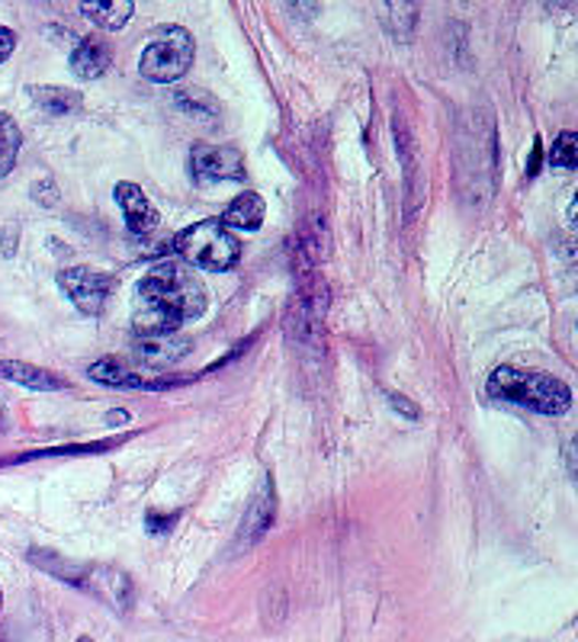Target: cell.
<instances>
[{
	"label": "cell",
	"mask_w": 578,
	"mask_h": 642,
	"mask_svg": "<svg viewBox=\"0 0 578 642\" xmlns=\"http://www.w3.org/2000/svg\"><path fill=\"white\" fill-rule=\"evenodd\" d=\"M206 290L199 276L177 261L154 264L135 286L132 322L139 335H174L187 322L203 318Z\"/></svg>",
	"instance_id": "cell-1"
},
{
	"label": "cell",
	"mask_w": 578,
	"mask_h": 642,
	"mask_svg": "<svg viewBox=\"0 0 578 642\" xmlns=\"http://www.w3.org/2000/svg\"><path fill=\"white\" fill-rule=\"evenodd\" d=\"M486 392L499 402L531 409L537 415L559 417L572 409V389L559 377H549L543 370L499 367V370H492V377L486 382Z\"/></svg>",
	"instance_id": "cell-2"
},
{
	"label": "cell",
	"mask_w": 578,
	"mask_h": 642,
	"mask_svg": "<svg viewBox=\"0 0 578 642\" xmlns=\"http://www.w3.org/2000/svg\"><path fill=\"white\" fill-rule=\"evenodd\" d=\"M177 251L190 266L199 270H235L241 261V241L235 231L226 228L219 219H203L196 226L184 228L177 235Z\"/></svg>",
	"instance_id": "cell-3"
},
{
	"label": "cell",
	"mask_w": 578,
	"mask_h": 642,
	"mask_svg": "<svg viewBox=\"0 0 578 642\" xmlns=\"http://www.w3.org/2000/svg\"><path fill=\"white\" fill-rule=\"evenodd\" d=\"M196 58V42L184 26H167L145 45L139 58V72L152 84H174L190 72Z\"/></svg>",
	"instance_id": "cell-4"
},
{
	"label": "cell",
	"mask_w": 578,
	"mask_h": 642,
	"mask_svg": "<svg viewBox=\"0 0 578 642\" xmlns=\"http://www.w3.org/2000/svg\"><path fill=\"white\" fill-rule=\"evenodd\" d=\"M58 286L62 293L75 303L80 315H103L107 303H110V293L116 286V276L103 273V270H94V266H68L58 273Z\"/></svg>",
	"instance_id": "cell-5"
},
{
	"label": "cell",
	"mask_w": 578,
	"mask_h": 642,
	"mask_svg": "<svg viewBox=\"0 0 578 642\" xmlns=\"http://www.w3.org/2000/svg\"><path fill=\"white\" fill-rule=\"evenodd\" d=\"M190 167L203 184L238 181L244 177V154L231 145H196L190 152Z\"/></svg>",
	"instance_id": "cell-6"
},
{
	"label": "cell",
	"mask_w": 578,
	"mask_h": 642,
	"mask_svg": "<svg viewBox=\"0 0 578 642\" xmlns=\"http://www.w3.org/2000/svg\"><path fill=\"white\" fill-rule=\"evenodd\" d=\"M80 585H84L90 595H97L100 601H107L113 610H122V613L132 607V598H135L132 578H129L122 568L113 566H87Z\"/></svg>",
	"instance_id": "cell-7"
},
{
	"label": "cell",
	"mask_w": 578,
	"mask_h": 642,
	"mask_svg": "<svg viewBox=\"0 0 578 642\" xmlns=\"http://www.w3.org/2000/svg\"><path fill=\"white\" fill-rule=\"evenodd\" d=\"M113 196H116V203H119V209H122L126 228H129L132 235H149V231L157 228L161 216H157L154 203L149 199V193L139 187V184L122 181V184H116Z\"/></svg>",
	"instance_id": "cell-8"
},
{
	"label": "cell",
	"mask_w": 578,
	"mask_h": 642,
	"mask_svg": "<svg viewBox=\"0 0 578 642\" xmlns=\"http://www.w3.org/2000/svg\"><path fill=\"white\" fill-rule=\"evenodd\" d=\"M273 514H276V489H273V479L268 476L258 486L251 504H248V511H244V518H241V536H238V543H244V546L258 543L270 530V524H273Z\"/></svg>",
	"instance_id": "cell-9"
},
{
	"label": "cell",
	"mask_w": 578,
	"mask_h": 642,
	"mask_svg": "<svg viewBox=\"0 0 578 642\" xmlns=\"http://www.w3.org/2000/svg\"><path fill=\"white\" fill-rule=\"evenodd\" d=\"M187 350H190V340L177 338V331L174 335H142L139 340V360L152 370H164L177 363L181 357H187Z\"/></svg>",
	"instance_id": "cell-10"
},
{
	"label": "cell",
	"mask_w": 578,
	"mask_h": 642,
	"mask_svg": "<svg viewBox=\"0 0 578 642\" xmlns=\"http://www.w3.org/2000/svg\"><path fill=\"white\" fill-rule=\"evenodd\" d=\"M90 379L103 382V385H116V389H167L174 385L171 379H149L142 373H132L129 367H122L113 357H103L90 367Z\"/></svg>",
	"instance_id": "cell-11"
},
{
	"label": "cell",
	"mask_w": 578,
	"mask_h": 642,
	"mask_svg": "<svg viewBox=\"0 0 578 642\" xmlns=\"http://www.w3.org/2000/svg\"><path fill=\"white\" fill-rule=\"evenodd\" d=\"M110 62H113V52H110V45L100 42V39H84L75 52H72V72H75V77H80V80H97V77H103L107 75V68H110Z\"/></svg>",
	"instance_id": "cell-12"
},
{
	"label": "cell",
	"mask_w": 578,
	"mask_h": 642,
	"mask_svg": "<svg viewBox=\"0 0 578 642\" xmlns=\"http://www.w3.org/2000/svg\"><path fill=\"white\" fill-rule=\"evenodd\" d=\"M0 377L10 379V382H20L26 389H36V392H58V389H68V379H62L52 370H42L33 363H23V360H3L0 363Z\"/></svg>",
	"instance_id": "cell-13"
},
{
	"label": "cell",
	"mask_w": 578,
	"mask_h": 642,
	"mask_svg": "<svg viewBox=\"0 0 578 642\" xmlns=\"http://www.w3.org/2000/svg\"><path fill=\"white\" fill-rule=\"evenodd\" d=\"M264 213H268V206L258 193H241L226 206L219 222L226 228H235V231H258L264 226Z\"/></svg>",
	"instance_id": "cell-14"
},
{
	"label": "cell",
	"mask_w": 578,
	"mask_h": 642,
	"mask_svg": "<svg viewBox=\"0 0 578 642\" xmlns=\"http://www.w3.org/2000/svg\"><path fill=\"white\" fill-rule=\"evenodd\" d=\"M80 13L90 23H97L100 30L116 33V30H122L132 20L135 3L132 0H80Z\"/></svg>",
	"instance_id": "cell-15"
},
{
	"label": "cell",
	"mask_w": 578,
	"mask_h": 642,
	"mask_svg": "<svg viewBox=\"0 0 578 642\" xmlns=\"http://www.w3.org/2000/svg\"><path fill=\"white\" fill-rule=\"evenodd\" d=\"M33 104L45 116H72L75 110H80V94L77 90H68V87H33Z\"/></svg>",
	"instance_id": "cell-16"
},
{
	"label": "cell",
	"mask_w": 578,
	"mask_h": 642,
	"mask_svg": "<svg viewBox=\"0 0 578 642\" xmlns=\"http://www.w3.org/2000/svg\"><path fill=\"white\" fill-rule=\"evenodd\" d=\"M23 149V132L13 122V116L0 113V181L17 167V157Z\"/></svg>",
	"instance_id": "cell-17"
},
{
	"label": "cell",
	"mask_w": 578,
	"mask_h": 642,
	"mask_svg": "<svg viewBox=\"0 0 578 642\" xmlns=\"http://www.w3.org/2000/svg\"><path fill=\"white\" fill-rule=\"evenodd\" d=\"M418 7L422 0H385V10H389V26L395 36H408L418 23Z\"/></svg>",
	"instance_id": "cell-18"
},
{
	"label": "cell",
	"mask_w": 578,
	"mask_h": 642,
	"mask_svg": "<svg viewBox=\"0 0 578 642\" xmlns=\"http://www.w3.org/2000/svg\"><path fill=\"white\" fill-rule=\"evenodd\" d=\"M177 107L187 116H196V119H216L219 116V104L206 90H196V87L177 90Z\"/></svg>",
	"instance_id": "cell-19"
},
{
	"label": "cell",
	"mask_w": 578,
	"mask_h": 642,
	"mask_svg": "<svg viewBox=\"0 0 578 642\" xmlns=\"http://www.w3.org/2000/svg\"><path fill=\"white\" fill-rule=\"evenodd\" d=\"M549 164L553 167H563V171H572L578 164V135L576 132H563L553 149H549Z\"/></svg>",
	"instance_id": "cell-20"
},
{
	"label": "cell",
	"mask_w": 578,
	"mask_h": 642,
	"mask_svg": "<svg viewBox=\"0 0 578 642\" xmlns=\"http://www.w3.org/2000/svg\"><path fill=\"white\" fill-rule=\"evenodd\" d=\"M385 399H389L392 412L405 415L408 421H418V417H422V409H418V405H412V402H408L405 395H399V392H385Z\"/></svg>",
	"instance_id": "cell-21"
},
{
	"label": "cell",
	"mask_w": 578,
	"mask_h": 642,
	"mask_svg": "<svg viewBox=\"0 0 578 642\" xmlns=\"http://www.w3.org/2000/svg\"><path fill=\"white\" fill-rule=\"evenodd\" d=\"M33 199L42 203V206H55V203H58L55 184H52V181H42V184H36V187H33Z\"/></svg>",
	"instance_id": "cell-22"
},
{
	"label": "cell",
	"mask_w": 578,
	"mask_h": 642,
	"mask_svg": "<svg viewBox=\"0 0 578 642\" xmlns=\"http://www.w3.org/2000/svg\"><path fill=\"white\" fill-rule=\"evenodd\" d=\"M13 48H17V33L7 30V26H0V65L13 55Z\"/></svg>",
	"instance_id": "cell-23"
},
{
	"label": "cell",
	"mask_w": 578,
	"mask_h": 642,
	"mask_svg": "<svg viewBox=\"0 0 578 642\" xmlns=\"http://www.w3.org/2000/svg\"><path fill=\"white\" fill-rule=\"evenodd\" d=\"M174 521H177V514H167V518H161V514H154L152 511V514H149V530H152V533H167Z\"/></svg>",
	"instance_id": "cell-24"
},
{
	"label": "cell",
	"mask_w": 578,
	"mask_h": 642,
	"mask_svg": "<svg viewBox=\"0 0 578 642\" xmlns=\"http://www.w3.org/2000/svg\"><path fill=\"white\" fill-rule=\"evenodd\" d=\"M293 7H296L306 20H312V17L318 13V0H293Z\"/></svg>",
	"instance_id": "cell-25"
},
{
	"label": "cell",
	"mask_w": 578,
	"mask_h": 642,
	"mask_svg": "<svg viewBox=\"0 0 578 642\" xmlns=\"http://www.w3.org/2000/svg\"><path fill=\"white\" fill-rule=\"evenodd\" d=\"M539 149H543V145H534V154H531V167H527V174H531V177H534V174H537V164H539Z\"/></svg>",
	"instance_id": "cell-26"
},
{
	"label": "cell",
	"mask_w": 578,
	"mask_h": 642,
	"mask_svg": "<svg viewBox=\"0 0 578 642\" xmlns=\"http://www.w3.org/2000/svg\"><path fill=\"white\" fill-rule=\"evenodd\" d=\"M546 3H549V7H553V10H556V7H569V3H572V0H546Z\"/></svg>",
	"instance_id": "cell-27"
},
{
	"label": "cell",
	"mask_w": 578,
	"mask_h": 642,
	"mask_svg": "<svg viewBox=\"0 0 578 642\" xmlns=\"http://www.w3.org/2000/svg\"><path fill=\"white\" fill-rule=\"evenodd\" d=\"M126 412H110V415H107V421H126Z\"/></svg>",
	"instance_id": "cell-28"
},
{
	"label": "cell",
	"mask_w": 578,
	"mask_h": 642,
	"mask_svg": "<svg viewBox=\"0 0 578 642\" xmlns=\"http://www.w3.org/2000/svg\"><path fill=\"white\" fill-rule=\"evenodd\" d=\"M77 642H90V640H87V636H80V640H77Z\"/></svg>",
	"instance_id": "cell-29"
},
{
	"label": "cell",
	"mask_w": 578,
	"mask_h": 642,
	"mask_svg": "<svg viewBox=\"0 0 578 642\" xmlns=\"http://www.w3.org/2000/svg\"><path fill=\"white\" fill-rule=\"evenodd\" d=\"M0 605H3V595H0Z\"/></svg>",
	"instance_id": "cell-30"
}]
</instances>
